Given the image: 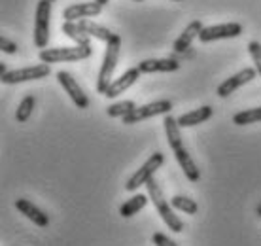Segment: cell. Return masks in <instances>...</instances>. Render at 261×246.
<instances>
[{
	"mask_svg": "<svg viewBox=\"0 0 261 246\" xmlns=\"http://www.w3.org/2000/svg\"><path fill=\"white\" fill-rule=\"evenodd\" d=\"M146 188H148V195H150V199H151V203H153V207H155L157 214L163 218V222L167 224V227H169L170 231H174V233H182L184 222L178 218L176 214H174L172 205L165 199L163 189L159 188V184L155 182V178H150L148 184H146Z\"/></svg>",
	"mask_w": 261,
	"mask_h": 246,
	"instance_id": "6da1fadb",
	"label": "cell"
},
{
	"mask_svg": "<svg viewBox=\"0 0 261 246\" xmlns=\"http://www.w3.org/2000/svg\"><path fill=\"white\" fill-rule=\"evenodd\" d=\"M91 44H76L74 47H46L40 52V61L53 65V63H72L91 57Z\"/></svg>",
	"mask_w": 261,
	"mask_h": 246,
	"instance_id": "7a4b0ae2",
	"label": "cell"
},
{
	"mask_svg": "<svg viewBox=\"0 0 261 246\" xmlns=\"http://www.w3.org/2000/svg\"><path fill=\"white\" fill-rule=\"evenodd\" d=\"M119 50H121V38L116 34V36L106 44L102 65H100V72H98L97 93H100V95H105L106 89H108V85L112 84V76H114V70H116V65H118V59H119Z\"/></svg>",
	"mask_w": 261,
	"mask_h": 246,
	"instance_id": "3957f363",
	"label": "cell"
},
{
	"mask_svg": "<svg viewBox=\"0 0 261 246\" xmlns=\"http://www.w3.org/2000/svg\"><path fill=\"white\" fill-rule=\"evenodd\" d=\"M49 17H51V2L40 0L34 17V45L42 50H46L49 42Z\"/></svg>",
	"mask_w": 261,
	"mask_h": 246,
	"instance_id": "277c9868",
	"label": "cell"
},
{
	"mask_svg": "<svg viewBox=\"0 0 261 246\" xmlns=\"http://www.w3.org/2000/svg\"><path fill=\"white\" fill-rule=\"evenodd\" d=\"M51 74V68L47 63H40L34 66H25V68H15V70H8L4 76H0L2 84L13 85V84H23V82H33V80L47 78Z\"/></svg>",
	"mask_w": 261,
	"mask_h": 246,
	"instance_id": "5b68a950",
	"label": "cell"
},
{
	"mask_svg": "<svg viewBox=\"0 0 261 246\" xmlns=\"http://www.w3.org/2000/svg\"><path fill=\"white\" fill-rule=\"evenodd\" d=\"M165 163V156L161 152H155L153 156H150V159L144 163L142 167L138 168L135 175L130 176L129 180L125 182V189L127 191H137L140 186H146L150 178H153V175L157 173V168Z\"/></svg>",
	"mask_w": 261,
	"mask_h": 246,
	"instance_id": "8992f818",
	"label": "cell"
},
{
	"mask_svg": "<svg viewBox=\"0 0 261 246\" xmlns=\"http://www.w3.org/2000/svg\"><path fill=\"white\" fill-rule=\"evenodd\" d=\"M172 110V103L163 99V101H155V103H148L144 106H137L135 110L130 112L129 116L121 117L125 125H133V123L144 121V119H150V117L161 116V114H169Z\"/></svg>",
	"mask_w": 261,
	"mask_h": 246,
	"instance_id": "52a82bcc",
	"label": "cell"
},
{
	"mask_svg": "<svg viewBox=\"0 0 261 246\" xmlns=\"http://www.w3.org/2000/svg\"><path fill=\"white\" fill-rule=\"evenodd\" d=\"M242 34V25L241 23H222V25H212L204 27L199 34L201 42H216V40H227V38H237Z\"/></svg>",
	"mask_w": 261,
	"mask_h": 246,
	"instance_id": "ba28073f",
	"label": "cell"
},
{
	"mask_svg": "<svg viewBox=\"0 0 261 246\" xmlns=\"http://www.w3.org/2000/svg\"><path fill=\"white\" fill-rule=\"evenodd\" d=\"M57 82L61 84V87L68 93V97L72 99V103L78 106L80 110H85V108H89V99L87 95L84 93V89L80 87V84L74 80L70 72H57Z\"/></svg>",
	"mask_w": 261,
	"mask_h": 246,
	"instance_id": "9c48e42d",
	"label": "cell"
},
{
	"mask_svg": "<svg viewBox=\"0 0 261 246\" xmlns=\"http://www.w3.org/2000/svg\"><path fill=\"white\" fill-rule=\"evenodd\" d=\"M255 74H257V70H255V68H244V70L233 74L231 78H227L225 82H222V84L218 85V89H216L218 97L227 99L229 95H231V93H235L239 87H242L244 84L252 82V80L255 78Z\"/></svg>",
	"mask_w": 261,
	"mask_h": 246,
	"instance_id": "30bf717a",
	"label": "cell"
},
{
	"mask_svg": "<svg viewBox=\"0 0 261 246\" xmlns=\"http://www.w3.org/2000/svg\"><path fill=\"white\" fill-rule=\"evenodd\" d=\"M102 12V6L98 2H80V4H72L63 12L65 21H84L87 17H97L98 13Z\"/></svg>",
	"mask_w": 261,
	"mask_h": 246,
	"instance_id": "8fae6325",
	"label": "cell"
},
{
	"mask_svg": "<svg viewBox=\"0 0 261 246\" xmlns=\"http://www.w3.org/2000/svg\"><path fill=\"white\" fill-rule=\"evenodd\" d=\"M140 74H142V72L138 70V66L137 68H129L127 72H123L118 80H114V82L108 85L105 97L114 99V97H118V95H121L123 91H127L129 87H133V85L137 84L138 78H140Z\"/></svg>",
	"mask_w": 261,
	"mask_h": 246,
	"instance_id": "7c38bea8",
	"label": "cell"
},
{
	"mask_svg": "<svg viewBox=\"0 0 261 246\" xmlns=\"http://www.w3.org/2000/svg\"><path fill=\"white\" fill-rule=\"evenodd\" d=\"M15 208H17L25 218H29V220L33 222V224H36L38 227L49 226V216H47L44 210H40L36 205H33L29 199H17V201H15Z\"/></svg>",
	"mask_w": 261,
	"mask_h": 246,
	"instance_id": "4fadbf2b",
	"label": "cell"
},
{
	"mask_svg": "<svg viewBox=\"0 0 261 246\" xmlns=\"http://www.w3.org/2000/svg\"><path fill=\"white\" fill-rule=\"evenodd\" d=\"M174 152V157H176L178 165L182 167L184 175L188 176V180L190 182H199L201 180V170H199V167L195 165V161H193V157L190 156V152L186 150V146H180V148L172 150Z\"/></svg>",
	"mask_w": 261,
	"mask_h": 246,
	"instance_id": "5bb4252c",
	"label": "cell"
},
{
	"mask_svg": "<svg viewBox=\"0 0 261 246\" xmlns=\"http://www.w3.org/2000/svg\"><path fill=\"white\" fill-rule=\"evenodd\" d=\"M180 63L174 59H144L138 63V70L142 74H153V72H176Z\"/></svg>",
	"mask_w": 261,
	"mask_h": 246,
	"instance_id": "9a60e30c",
	"label": "cell"
},
{
	"mask_svg": "<svg viewBox=\"0 0 261 246\" xmlns=\"http://www.w3.org/2000/svg\"><path fill=\"white\" fill-rule=\"evenodd\" d=\"M212 116H214V108L206 104V106H201V108H197V110L182 114V116L176 117V119H178V125H180V127H195V125H199V123L208 121Z\"/></svg>",
	"mask_w": 261,
	"mask_h": 246,
	"instance_id": "2e32d148",
	"label": "cell"
},
{
	"mask_svg": "<svg viewBox=\"0 0 261 246\" xmlns=\"http://www.w3.org/2000/svg\"><path fill=\"white\" fill-rule=\"evenodd\" d=\"M202 29H204V27H202L201 21H191L190 25L184 29V33L176 38V42H174V52L176 53L186 52L191 45V42L195 38H199V34H201Z\"/></svg>",
	"mask_w": 261,
	"mask_h": 246,
	"instance_id": "e0dca14e",
	"label": "cell"
},
{
	"mask_svg": "<svg viewBox=\"0 0 261 246\" xmlns=\"http://www.w3.org/2000/svg\"><path fill=\"white\" fill-rule=\"evenodd\" d=\"M163 127H165V135H167V142L172 150H176L182 146V133H180V125H178V119L172 116H165L163 119Z\"/></svg>",
	"mask_w": 261,
	"mask_h": 246,
	"instance_id": "ac0fdd59",
	"label": "cell"
},
{
	"mask_svg": "<svg viewBox=\"0 0 261 246\" xmlns=\"http://www.w3.org/2000/svg\"><path fill=\"white\" fill-rule=\"evenodd\" d=\"M148 199H150V195H144V193L133 195L130 199H127V201L119 207V216H121V218H130V216L138 214V210H142V208L148 205Z\"/></svg>",
	"mask_w": 261,
	"mask_h": 246,
	"instance_id": "d6986e66",
	"label": "cell"
},
{
	"mask_svg": "<svg viewBox=\"0 0 261 246\" xmlns=\"http://www.w3.org/2000/svg\"><path fill=\"white\" fill-rule=\"evenodd\" d=\"M78 25L84 29L85 33L89 34V36H93V38H97V40H100V42H110L116 34L112 33V31H108L106 27H102V25H98V23H93V21H87V19H84V21H78Z\"/></svg>",
	"mask_w": 261,
	"mask_h": 246,
	"instance_id": "ffe728a7",
	"label": "cell"
},
{
	"mask_svg": "<svg viewBox=\"0 0 261 246\" xmlns=\"http://www.w3.org/2000/svg\"><path fill=\"white\" fill-rule=\"evenodd\" d=\"M61 31H63L68 38L74 40L76 44H91V36L85 33L78 23H74V21H65L63 27H61Z\"/></svg>",
	"mask_w": 261,
	"mask_h": 246,
	"instance_id": "44dd1931",
	"label": "cell"
},
{
	"mask_svg": "<svg viewBox=\"0 0 261 246\" xmlns=\"http://www.w3.org/2000/svg\"><path fill=\"white\" fill-rule=\"evenodd\" d=\"M170 205H172V208H176V210H180V212L184 214H197V210H199V205H197L193 199H190V197H184V195H174L172 199H170Z\"/></svg>",
	"mask_w": 261,
	"mask_h": 246,
	"instance_id": "7402d4cb",
	"label": "cell"
},
{
	"mask_svg": "<svg viewBox=\"0 0 261 246\" xmlns=\"http://www.w3.org/2000/svg\"><path fill=\"white\" fill-rule=\"evenodd\" d=\"M34 104H36L34 95H27V97H23V101H21L19 106H17V112H15V119H17L19 123H25L29 117L33 116Z\"/></svg>",
	"mask_w": 261,
	"mask_h": 246,
	"instance_id": "603a6c76",
	"label": "cell"
},
{
	"mask_svg": "<svg viewBox=\"0 0 261 246\" xmlns=\"http://www.w3.org/2000/svg\"><path fill=\"white\" fill-rule=\"evenodd\" d=\"M261 121V106L259 108H250V110H242L233 116L235 125H250V123H259Z\"/></svg>",
	"mask_w": 261,
	"mask_h": 246,
	"instance_id": "cb8c5ba5",
	"label": "cell"
},
{
	"mask_svg": "<svg viewBox=\"0 0 261 246\" xmlns=\"http://www.w3.org/2000/svg\"><path fill=\"white\" fill-rule=\"evenodd\" d=\"M137 108V104L133 101H121V103H114L106 108V114L110 117H125Z\"/></svg>",
	"mask_w": 261,
	"mask_h": 246,
	"instance_id": "d4e9b609",
	"label": "cell"
},
{
	"mask_svg": "<svg viewBox=\"0 0 261 246\" xmlns=\"http://www.w3.org/2000/svg\"><path fill=\"white\" fill-rule=\"evenodd\" d=\"M248 52H250V57H252V61H254L255 70H257V74L261 76V44H259V42H250Z\"/></svg>",
	"mask_w": 261,
	"mask_h": 246,
	"instance_id": "484cf974",
	"label": "cell"
},
{
	"mask_svg": "<svg viewBox=\"0 0 261 246\" xmlns=\"http://www.w3.org/2000/svg\"><path fill=\"white\" fill-rule=\"evenodd\" d=\"M0 50L4 53H8V55H13V53H17V44L15 42H12L10 38H6V36H0Z\"/></svg>",
	"mask_w": 261,
	"mask_h": 246,
	"instance_id": "4316f807",
	"label": "cell"
},
{
	"mask_svg": "<svg viewBox=\"0 0 261 246\" xmlns=\"http://www.w3.org/2000/svg\"><path fill=\"white\" fill-rule=\"evenodd\" d=\"M151 240H153V244H155V246H178L176 240L169 239L165 233H153Z\"/></svg>",
	"mask_w": 261,
	"mask_h": 246,
	"instance_id": "83f0119b",
	"label": "cell"
},
{
	"mask_svg": "<svg viewBox=\"0 0 261 246\" xmlns=\"http://www.w3.org/2000/svg\"><path fill=\"white\" fill-rule=\"evenodd\" d=\"M93 2H98L100 6L105 8V6H108V2H110V0H93Z\"/></svg>",
	"mask_w": 261,
	"mask_h": 246,
	"instance_id": "f1b7e54d",
	"label": "cell"
},
{
	"mask_svg": "<svg viewBox=\"0 0 261 246\" xmlns=\"http://www.w3.org/2000/svg\"><path fill=\"white\" fill-rule=\"evenodd\" d=\"M6 65H4V63H2V65H0V76H4V74H6Z\"/></svg>",
	"mask_w": 261,
	"mask_h": 246,
	"instance_id": "f546056e",
	"label": "cell"
},
{
	"mask_svg": "<svg viewBox=\"0 0 261 246\" xmlns=\"http://www.w3.org/2000/svg\"><path fill=\"white\" fill-rule=\"evenodd\" d=\"M172 2H182V0H172Z\"/></svg>",
	"mask_w": 261,
	"mask_h": 246,
	"instance_id": "4dcf8cb0",
	"label": "cell"
},
{
	"mask_svg": "<svg viewBox=\"0 0 261 246\" xmlns=\"http://www.w3.org/2000/svg\"><path fill=\"white\" fill-rule=\"evenodd\" d=\"M135 2H144V0H135Z\"/></svg>",
	"mask_w": 261,
	"mask_h": 246,
	"instance_id": "1f68e13d",
	"label": "cell"
},
{
	"mask_svg": "<svg viewBox=\"0 0 261 246\" xmlns=\"http://www.w3.org/2000/svg\"><path fill=\"white\" fill-rule=\"evenodd\" d=\"M49 2H55V0H49Z\"/></svg>",
	"mask_w": 261,
	"mask_h": 246,
	"instance_id": "d6a6232c",
	"label": "cell"
}]
</instances>
